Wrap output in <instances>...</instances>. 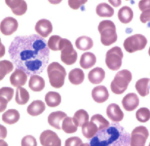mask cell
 <instances>
[{"instance_id": "22", "label": "cell", "mask_w": 150, "mask_h": 146, "mask_svg": "<svg viewBox=\"0 0 150 146\" xmlns=\"http://www.w3.org/2000/svg\"><path fill=\"white\" fill-rule=\"evenodd\" d=\"M96 63V57L91 52H86L81 55L80 60V66L84 69L92 67Z\"/></svg>"}, {"instance_id": "39", "label": "cell", "mask_w": 150, "mask_h": 146, "mask_svg": "<svg viewBox=\"0 0 150 146\" xmlns=\"http://www.w3.org/2000/svg\"><path fill=\"white\" fill-rule=\"evenodd\" d=\"M21 146H37V141L34 136L28 135L23 138Z\"/></svg>"}, {"instance_id": "31", "label": "cell", "mask_w": 150, "mask_h": 146, "mask_svg": "<svg viewBox=\"0 0 150 146\" xmlns=\"http://www.w3.org/2000/svg\"><path fill=\"white\" fill-rule=\"evenodd\" d=\"M96 13L99 17H110L114 14V10L107 3H101L96 7Z\"/></svg>"}, {"instance_id": "10", "label": "cell", "mask_w": 150, "mask_h": 146, "mask_svg": "<svg viewBox=\"0 0 150 146\" xmlns=\"http://www.w3.org/2000/svg\"><path fill=\"white\" fill-rule=\"evenodd\" d=\"M40 142L42 146H61V139L56 132L50 130L41 132Z\"/></svg>"}, {"instance_id": "14", "label": "cell", "mask_w": 150, "mask_h": 146, "mask_svg": "<svg viewBox=\"0 0 150 146\" xmlns=\"http://www.w3.org/2000/svg\"><path fill=\"white\" fill-rule=\"evenodd\" d=\"M107 115L111 120L116 123L121 121L124 118V113L116 103H112L108 105L107 108Z\"/></svg>"}, {"instance_id": "5", "label": "cell", "mask_w": 150, "mask_h": 146, "mask_svg": "<svg viewBox=\"0 0 150 146\" xmlns=\"http://www.w3.org/2000/svg\"><path fill=\"white\" fill-rule=\"evenodd\" d=\"M131 79L132 75L130 71L123 69L118 72L110 84V88L112 93L115 94H122L124 93L128 88Z\"/></svg>"}, {"instance_id": "24", "label": "cell", "mask_w": 150, "mask_h": 146, "mask_svg": "<svg viewBox=\"0 0 150 146\" xmlns=\"http://www.w3.org/2000/svg\"><path fill=\"white\" fill-rule=\"evenodd\" d=\"M84 78H85L84 72L79 68L72 69L68 74V80L74 85L82 84L84 81Z\"/></svg>"}, {"instance_id": "15", "label": "cell", "mask_w": 150, "mask_h": 146, "mask_svg": "<svg viewBox=\"0 0 150 146\" xmlns=\"http://www.w3.org/2000/svg\"><path fill=\"white\" fill-rule=\"evenodd\" d=\"M27 74L21 69H16L10 77V81L12 86L20 88L23 86L27 81Z\"/></svg>"}, {"instance_id": "40", "label": "cell", "mask_w": 150, "mask_h": 146, "mask_svg": "<svg viewBox=\"0 0 150 146\" xmlns=\"http://www.w3.org/2000/svg\"><path fill=\"white\" fill-rule=\"evenodd\" d=\"M82 144V140L80 138L77 136H73L66 139L65 146H80Z\"/></svg>"}, {"instance_id": "43", "label": "cell", "mask_w": 150, "mask_h": 146, "mask_svg": "<svg viewBox=\"0 0 150 146\" xmlns=\"http://www.w3.org/2000/svg\"><path fill=\"white\" fill-rule=\"evenodd\" d=\"M138 7L141 11L150 9V0H141L139 2Z\"/></svg>"}, {"instance_id": "32", "label": "cell", "mask_w": 150, "mask_h": 146, "mask_svg": "<svg viewBox=\"0 0 150 146\" xmlns=\"http://www.w3.org/2000/svg\"><path fill=\"white\" fill-rule=\"evenodd\" d=\"M45 102L48 106L52 108L58 106L61 103V96L57 92L50 91L48 92L45 96Z\"/></svg>"}, {"instance_id": "25", "label": "cell", "mask_w": 150, "mask_h": 146, "mask_svg": "<svg viewBox=\"0 0 150 146\" xmlns=\"http://www.w3.org/2000/svg\"><path fill=\"white\" fill-rule=\"evenodd\" d=\"M150 78H141L137 81L135 88L141 96H146L149 93Z\"/></svg>"}, {"instance_id": "38", "label": "cell", "mask_w": 150, "mask_h": 146, "mask_svg": "<svg viewBox=\"0 0 150 146\" xmlns=\"http://www.w3.org/2000/svg\"><path fill=\"white\" fill-rule=\"evenodd\" d=\"M136 118L137 120L141 123L147 122L150 119V111L147 108H140L136 112Z\"/></svg>"}, {"instance_id": "41", "label": "cell", "mask_w": 150, "mask_h": 146, "mask_svg": "<svg viewBox=\"0 0 150 146\" xmlns=\"http://www.w3.org/2000/svg\"><path fill=\"white\" fill-rule=\"evenodd\" d=\"M87 1L88 0H68V5L71 9L77 10L84 4L86 3Z\"/></svg>"}, {"instance_id": "49", "label": "cell", "mask_w": 150, "mask_h": 146, "mask_svg": "<svg viewBox=\"0 0 150 146\" xmlns=\"http://www.w3.org/2000/svg\"><path fill=\"white\" fill-rule=\"evenodd\" d=\"M126 1H128V0H126Z\"/></svg>"}, {"instance_id": "47", "label": "cell", "mask_w": 150, "mask_h": 146, "mask_svg": "<svg viewBox=\"0 0 150 146\" xmlns=\"http://www.w3.org/2000/svg\"><path fill=\"white\" fill-rule=\"evenodd\" d=\"M80 146H91V145L90 144H89V143H83Z\"/></svg>"}, {"instance_id": "4", "label": "cell", "mask_w": 150, "mask_h": 146, "mask_svg": "<svg viewBox=\"0 0 150 146\" xmlns=\"http://www.w3.org/2000/svg\"><path fill=\"white\" fill-rule=\"evenodd\" d=\"M49 81L53 88H60L64 85L66 71L62 66L57 62H53L47 66Z\"/></svg>"}, {"instance_id": "17", "label": "cell", "mask_w": 150, "mask_h": 146, "mask_svg": "<svg viewBox=\"0 0 150 146\" xmlns=\"http://www.w3.org/2000/svg\"><path fill=\"white\" fill-rule=\"evenodd\" d=\"M123 108L126 111H134L139 105V98L137 94L134 93H128L125 96L122 101Z\"/></svg>"}, {"instance_id": "30", "label": "cell", "mask_w": 150, "mask_h": 146, "mask_svg": "<svg viewBox=\"0 0 150 146\" xmlns=\"http://www.w3.org/2000/svg\"><path fill=\"white\" fill-rule=\"evenodd\" d=\"M2 118L5 124H14L20 119V114L16 109H9L2 115Z\"/></svg>"}, {"instance_id": "6", "label": "cell", "mask_w": 150, "mask_h": 146, "mask_svg": "<svg viewBox=\"0 0 150 146\" xmlns=\"http://www.w3.org/2000/svg\"><path fill=\"white\" fill-rule=\"evenodd\" d=\"M61 60L66 65H73L77 61V53L73 48L71 42L66 38H62L60 45Z\"/></svg>"}, {"instance_id": "7", "label": "cell", "mask_w": 150, "mask_h": 146, "mask_svg": "<svg viewBox=\"0 0 150 146\" xmlns=\"http://www.w3.org/2000/svg\"><path fill=\"white\" fill-rule=\"evenodd\" d=\"M123 53L120 47L116 46L110 49L106 53L105 62L108 67L112 71L120 69L122 62Z\"/></svg>"}, {"instance_id": "21", "label": "cell", "mask_w": 150, "mask_h": 146, "mask_svg": "<svg viewBox=\"0 0 150 146\" xmlns=\"http://www.w3.org/2000/svg\"><path fill=\"white\" fill-rule=\"evenodd\" d=\"M45 103L41 100H35L27 108V112L32 116H38L45 112Z\"/></svg>"}, {"instance_id": "11", "label": "cell", "mask_w": 150, "mask_h": 146, "mask_svg": "<svg viewBox=\"0 0 150 146\" xmlns=\"http://www.w3.org/2000/svg\"><path fill=\"white\" fill-rule=\"evenodd\" d=\"M18 28V22L14 17H8L3 19L0 24L1 33L5 36H11L17 31Z\"/></svg>"}, {"instance_id": "27", "label": "cell", "mask_w": 150, "mask_h": 146, "mask_svg": "<svg viewBox=\"0 0 150 146\" xmlns=\"http://www.w3.org/2000/svg\"><path fill=\"white\" fill-rule=\"evenodd\" d=\"M134 13L132 9L128 6H124L121 8L118 12V17L120 22L122 24H128L133 19Z\"/></svg>"}, {"instance_id": "20", "label": "cell", "mask_w": 150, "mask_h": 146, "mask_svg": "<svg viewBox=\"0 0 150 146\" xmlns=\"http://www.w3.org/2000/svg\"><path fill=\"white\" fill-rule=\"evenodd\" d=\"M105 78V71L100 67H96L91 70L88 75V79L92 84H101Z\"/></svg>"}, {"instance_id": "46", "label": "cell", "mask_w": 150, "mask_h": 146, "mask_svg": "<svg viewBox=\"0 0 150 146\" xmlns=\"http://www.w3.org/2000/svg\"><path fill=\"white\" fill-rule=\"evenodd\" d=\"M0 146H8V144L4 140L1 139L0 140Z\"/></svg>"}, {"instance_id": "28", "label": "cell", "mask_w": 150, "mask_h": 146, "mask_svg": "<svg viewBox=\"0 0 150 146\" xmlns=\"http://www.w3.org/2000/svg\"><path fill=\"white\" fill-rule=\"evenodd\" d=\"M98 131V127L92 121H89L82 127V133L86 139H92Z\"/></svg>"}, {"instance_id": "29", "label": "cell", "mask_w": 150, "mask_h": 146, "mask_svg": "<svg viewBox=\"0 0 150 146\" xmlns=\"http://www.w3.org/2000/svg\"><path fill=\"white\" fill-rule=\"evenodd\" d=\"M75 45L79 50L88 51L93 47V41L88 36H80L75 41Z\"/></svg>"}, {"instance_id": "35", "label": "cell", "mask_w": 150, "mask_h": 146, "mask_svg": "<svg viewBox=\"0 0 150 146\" xmlns=\"http://www.w3.org/2000/svg\"><path fill=\"white\" fill-rule=\"evenodd\" d=\"M14 69V63L9 60H2L0 62V80L5 78L7 74L10 73Z\"/></svg>"}, {"instance_id": "44", "label": "cell", "mask_w": 150, "mask_h": 146, "mask_svg": "<svg viewBox=\"0 0 150 146\" xmlns=\"http://www.w3.org/2000/svg\"><path fill=\"white\" fill-rule=\"evenodd\" d=\"M108 2L111 5H112L113 7H119L120 5H121L122 2L121 0H108Z\"/></svg>"}, {"instance_id": "18", "label": "cell", "mask_w": 150, "mask_h": 146, "mask_svg": "<svg viewBox=\"0 0 150 146\" xmlns=\"http://www.w3.org/2000/svg\"><path fill=\"white\" fill-rule=\"evenodd\" d=\"M92 97L96 103H102L108 100L109 93L106 87L101 85L93 88L92 90Z\"/></svg>"}, {"instance_id": "42", "label": "cell", "mask_w": 150, "mask_h": 146, "mask_svg": "<svg viewBox=\"0 0 150 146\" xmlns=\"http://www.w3.org/2000/svg\"><path fill=\"white\" fill-rule=\"evenodd\" d=\"M140 20L143 24L150 22V9H146V10L142 11L141 14H140Z\"/></svg>"}, {"instance_id": "26", "label": "cell", "mask_w": 150, "mask_h": 146, "mask_svg": "<svg viewBox=\"0 0 150 146\" xmlns=\"http://www.w3.org/2000/svg\"><path fill=\"white\" fill-rule=\"evenodd\" d=\"M89 115L86 111L83 110V109H80V110L77 111L74 115L73 122L77 127H82L84 124L89 122Z\"/></svg>"}, {"instance_id": "23", "label": "cell", "mask_w": 150, "mask_h": 146, "mask_svg": "<svg viewBox=\"0 0 150 146\" xmlns=\"http://www.w3.org/2000/svg\"><path fill=\"white\" fill-rule=\"evenodd\" d=\"M29 87L31 90L35 92H39L42 90L45 87V81L38 75L31 76L29 81Z\"/></svg>"}, {"instance_id": "36", "label": "cell", "mask_w": 150, "mask_h": 146, "mask_svg": "<svg viewBox=\"0 0 150 146\" xmlns=\"http://www.w3.org/2000/svg\"><path fill=\"white\" fill-rule=\"evenodd\" d=\"M90 121H92L93 123H95V124L98 127L99 130L105 129V128H107V127H108L110 125L109 121L106 120V119L103 117L102 115H99V114L93 115L92 117V118H91Z\"/></svg>"}, {"instance_id": "8", "label": "cell", "mask_w": 150, "mask_h": 146, "mask_svg": "<svg viewBox=\"0 0 150 146\" xmlns=\"http://www.w3.org/2000/svg\"><path fill=\"white\" fill-rule=\"evenodd\" d=\"M147 44V39L141 34H135L125 40L124 48L128 53H134L144 49Z\"/></svg>"}, {"instance_id": "50", "label": "cell", "mask_w": 150, "mask_h": 146, "mask_svg": "<svg viewBox=\"0 0 150 146\" xmlns=\"http://www.w3.org/2000/svg\"><path fill=\"white\" fill-rule=\"evenodd\" d=\"M149 146H150V144H149Z\"/></svg>"}, {"instance_id": "37", "label": "cell", "mask_w": 150, "mask_h": 146, "mask_svg": "<svg viewBox=\"0 0 150 146\" xmlns=\"http://www.w3.org/2000/svg\"><path fill=\"white\" fill-rule=\"evenodd\" d=\"M62 38L59 36H52L47 41L48 48L52 51H60V45Z\"/></svg>"}, {"instance_id": "3", "label": "cell", "mask_w": 150, "mask_h": 146, "mask_svg": "<svg viewBox=\"0 0 150 146\" xmlns=\"http://www.w3.org/2000/svg\"><path fill=\"white\" fill-rule=\"evenodd\" d=\"M98 29L101 34V43L105 46H109L115 43L117 40L116 26L111 21L106 20L101 21L98 26Z\"/></svg>"}, {"instance_id": "2", "label": "cell", "mask_w": 150, "mask_h": 146, "mask_svg": "<svg viewBox=\"0 0 150 146\" xmlns=\"http://www.w3.org/2000/svg\"><path fill=\"white\" fill-rule=\"evenodd\" d=\"M130 140L131 135L119 123H113L99 130L90 139L89 144L91 146H128Z\"/></svg>"}, {"instance_id": "9", "label": "cell", "mask_w": 150, "mask_h": 146, "mask_svg": "<svg viewBox=\"0 0 150 146\" xmlns=\"http://www.w3.org/2000/svg\"><path fill=\"white\" fill-rule=\"evenodd\" d=\"M149 137V131L146 127L140 126L133 130L131 134L130 146H145Z\"/></svg>"}, {"instance_id": "48", "label": "cell", "mask_w": 150, "mask_h": 146, "mask_svg": "<svg viewBox=\"0 0 150 146\" xmlns=\"http://www.w3.org/2000/svg\"><path fill=\"white\" fill-rule=\"evenodd\" d=\"M149 54L150 56V48H149Z\"/></svg>"}, {"instance_id": "33", "label": "cell", "mask_w": 150, "mask_h": 146, "mask_svg": "<svg viewBox=\"0 0 150 146\" xmlns=\"http://www.w3.org/2000/svg\"><path fill=\"white\" fill-rule=\"evenodd\" d=\"M29 100V92L25 88L20 87L16 90L15 101L19 105H25Z\"/></svg>"}, {"instance_id": "45", "label": "cell", "mask_w": 150, "mask_h": 146, "mask_svg": "<svg viewBox=\"0 0 150 146\" xmlns=\"http://www.w3.org/2000/svg\"><path fill=\"white\" fill-rule=\"evenodd\" d=\"M50 3L53 4V5H56V4H59L62 0H48Z\"/></svg>"}, {"instance_id": "19", "label": "cell", "mask_w": 150, "mask_h": 146, "mask_svg": "<svg viewBox=\"0 0 150 146\" xmlns=\"http://www.w3.org/2000/svg\"><path fill=\"white\" fill-rule=\"evenodd\" d=\"M67 117V115L63 112H52L48 116V123L50 126L57 130H61V121H63L64 119Z\"/></svg>"}, {"instance_id": "16", "label": "cell", "mask_w": 150, "mask_h": 146, "mask_svg": "<svg viewBox=\"0 0 150 146\" xmlns=\"http://www.w3.org/2000/svg\"><path fill=\"white\" fill-rule=\"evenodd\" d=\"M14 90L11 88H2L0 89V112L5 110L8 102L13 98Z\"/></svg>"}, {"instance_id": "1", "label": "cell", "mask_w": 150, "mask_h": 146, "mask_svg": "<svg viewBox=\"0 0 150 146\" xmlns=\"http://www.w3.org/2000/svg\"><path fill=\"white\" fill-rule=\"evenodd\" d=\"M8 53L16 69H21L28 76L41 74L49 63L50 48L39 35L17 36L9 46Z\"/></svg>"}, {"instance_id": "34", "label": "cell", "mask_w": 150, "mask_h": 146, "mask_svg": "<svg viewBox=\"0 0 150 146\" xmlns=\"http://www.w3.org/2000/svg\"><path fill=\"white\" fill-rule=\"evenodd\" d=\"M62 129L66 133H74L77 132V127L73 122V118L66 117L62 121Z\"/></svg>"}, {"instance_id": "12", "label": "cell", "mask_w": 150, "mask_h": 146, "mask_svg": "<svg viewBox=\"0 0 150 146\" xmlns=\"http://www.w3.org/2000/svg\"><path fill=\"white\" fill-rule=\"evenodd\" d=\"M5 3L15 15L21 16L27 11V4L24 0H5Z\"/></svg>"}, {"instance_id": "13", "label": "cell", "mask_w": 150, "mask_h": 146, "mask_svg": "<svg viewBox=\"0 0 150 146\" xmlns=\"http://www.w3.org/2000/svg\"><path fill=\"white\" fill-rule=\"evenodd\" d=\"M36 33L43 38H47L53 32L51 22L48 20L41 19L37 22L35 27Z\"/></svg>"}]
</instances>
